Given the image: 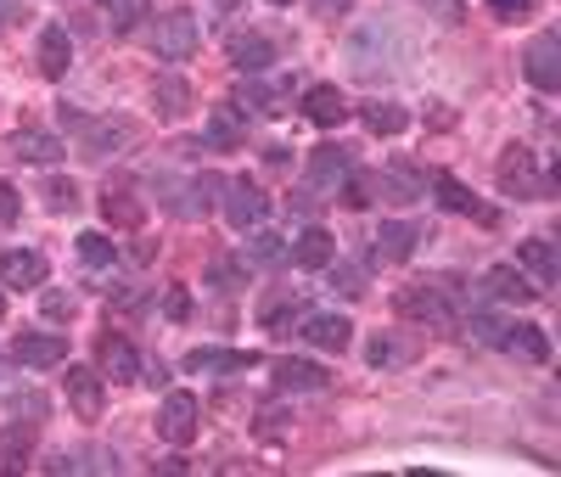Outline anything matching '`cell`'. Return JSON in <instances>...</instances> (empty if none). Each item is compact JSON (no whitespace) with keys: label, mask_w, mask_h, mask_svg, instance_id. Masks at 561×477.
I'll use <instances>...</instances> for the list:
<instances>
[{"label":"cell","mask_w":561,"mask_h":477,"mask_svg":"<svg viewBox=\"0 0 561 477\" xmlns=\"http://www.w3.org/2000/svg\"><path fill=\"white\" fill-rule=\"evenodd\" d=\"M472 337H483V343H500V337H506V326L494 321V314H477V321H472Z\"/></svg>","instance_id":"obj_41"},{"label":"cell","mask_w":561,"mask_h":477,"mask_svg":"<svg viewBox=\"0 0 561 477\" xmlns=\"http://www.w3.org/2000/svg\"><path fill=\"white\" fill-rule=\"evenodd\" d=\"M68 404L79 410V422H102L107 394H102V376L90 365H68Z\"/></svg>","instance_id":"obj_7"},{"label":"cell","mask_w":561,"mask_h":477,"mask_svg":"<svg viewBox=\"0 0 561 477\" xmlns=\"http://www.w3.org/2000/svg\"><path fill=\"white\" fill-rule=\"evenodd\" d=\"M304 343L326 348V354H343V348L354 343L348 314H309V321H304Z\"/></svg>","instance_id":"obj_14"},{"label":"cell","mask_w":561,"mask_h":477,"mask_svg":"<svg viewBox=\"0 0 561 477\" xmlns=\"http://www.w3.org/2000/svg\"><path fill=\"white\" fill-rule=\"evenodd\" d=\"M163 314H169V321H186V314H191V293H186V286H169V298H163Z\"/></svg>","instance_id":"obj_39"},{"label":"cell","mask_w":561,"mask_h":477,"mask_svg":"<svg viewBox=\"0 0 561 477\" xmlns=\"http://www.w3.org/2000/svg\"><path fill=\"white\" fill-rule=\"evenodd\" d=\"M393 304H399V314H405V321H421V326H449V298H444V286H426V281H416V286H405V293L399 298H393Z\"/></svg>","instance_id":"obj_2"},{"label":"cell","mask_w":561,"mask_h":477,"mask_svg":"<svg viewBox=\"0 0 561 477\" xmlns=\"http://www.w3.org/2000/svg\"><path fill=\"white\" fill-rule=\"evenodd\" d=\"M79 259H85L90 270H107V265H118V247H113L107 236L90 231V236H79Z\"/></svg>","instance_id":"obj_31"},{"label":"cell","mask_w":561,"mask_h":477,"mask_svg":"<svg viewBox=\"0 0 561 477\" xmlns=\"http://www.w3.org/2000/svg\"><path fill=\"white\" fill-rule=\"evenodd\" d=\"M500 191H506V197H539L534 152H527V146H506L500 152Z\"/></svg>","instance_id":"obj_6"},{"label":"cell","mask_w":561,"mask_h":477,"mask_svg":"<svg viewBox=\"0 0 561 477\" xmlns=\"http://www.w3.org/2000/svg\"><path fill=\"white\" fill-rule=\"evenodd\" d=\"M129 141V124H95L90 130V152H107V146H124Z\"/></svg>","instance_id":"obj_35"},{"label":"cell","mask_w":561,"mask_h":477,"mask_svg":"<svg viewBox=\"0 0 561 477\" xmlns=\"http://www.w3.org/2000/svg\"><path fill=\"white\" fill-rule=\"evenodd\" d=\"M102 214H107V225H118V231H136L146 219V208L136 203V191H129V185H107L102 191Z\"/></svg>","instance_id":"obj_19"},{"label":"cell","mask_w":561,"mask_h":477,"mask_svg":"<svg viewBox=\"0 0 561 477\" xmlns=\"http://www.w3.org/2000/svg\"><path fill=\"white\" fill-rule=\"evenodd\" d=\"M326 275H332V286H337L343 298H359V293H366V275L348 270V265H326Z\"/></svg>","instance_id":"obj_34"},{"label":"cell","mask_w":561,"mask_h":477,"mask_svg":"<svg viewBox=\"0 0 561 477\" xmlns=\"http://www.w3.org/2000/svg\"><path fill=\"white\" fill-rule=\"evenodd\" d=\"M371 365H399V343H393V337H371Z\"/></svg>","instance_id":"obj_38"},{"label":"cell","mask_w":561,"mask_h":477,"mask_svg":"<svg viewBox=\"0 0 561 477\" xmlns=\"http://www.w3.org/2000/svg\"><path fill=\"white\" fill-rule=\"evenodd\" d=\"M17 214H23L17 185H7V180H0V231H7V225H17Z\"/></svg>","instance_id":"obj_37"},{"label":"cell","mask_w":561,"mask_h":477,"mask_svg":"<svg viewBox=\"0 0 561 477\" xmlns=\"http://www.w3.org/2000/svg\"><path fill=\"white\" fill-rule=\"evenodd\" d=\"M332 259H337V242L326 236L320 225H309L298 242H292V265H304V270H326Z\"/></svg>","instance_id":"obj_20"},{"label":"cell","mask_w":561,"mask_h":477,"mask_svg":"<svg viewBox=\"0 0 561 477\" xmlns=\"http://www.w3.org/2000/svg\"><path fill=\"white\" fill-rule=\"evenodd\" d=\"M517 265H522V275L534 281L539 293H545V286H556V275H561V265H556V253H550V242H539V236L517 247Z\"/></svg>","instance_id":"obj_17"},{"label":"cell","mask_w":561,"mask_h":477,"mask_svg":"<svg viewBox=\"0 0 561 477\" xmlns=\"http://www.w3.org/2000/svg\"><path fill=\"white\" fill-rule=\"evenodd\" d=\"M253 365V354H242V348H196V354H186V371H219V376H230V371H247Z\"/></svg>","instance_id":"obj_24"},{"label":"cell","mask_w":561,"mask_h":477,"mask_svg":"<svg viewBox=\"0 0 561 477\" xmlns=\"http://www.w3.org/2000/svg\"><path fill=\"white\" fill-rule=\"evenodd\" d=\"M196 46H203V28H196V12H163L157 23H152V51L163 56V62H186Z\"/></svg>","instance_id":"obj_1"},{"label":"cell","mask_w":561,"mask_h":477,"mask_svg":"<svg viewBox=\"0 0 561 477\" xmlns=\"http://www.w3.org/2000/svg\"><path fill=\"white\" fill-rule=\"evenodd\" d=\"M12 354H17V365H28V371H51V365H62L68 343L51 337V332H23V337L12 343Z\"/></svg>","instance_id":"obj_11"},{"label":"cell","mask_w":561,"mask_h":477,"mask_svg":"<svg viewBox=\"0 0 561 477\" xmlns=\"http://www.w3.org/2000/svg\"><path fill=\"white\" fill-rule=\"evenodd\" d=\"M46 203L74 214V203H79V185H74V180H46Z\"/></svg>","instance_id":"obj_36"},{"label":"cell","mask_w":561,"mask_h":477,"mask_svg":"<svg viewBox=\"0 0 561 477\" xmlns=\"http://www.w3.org/2000/svg\"><path fill=\"white\" fill-rule=\"evenodd\" d=\"M348 164H354V157H348L343 146H320V152L309 157V185H320V191L343 185V180H348Z\"/></svg>","instance_id":"obj_21"},{"label":"cell","mask_w":561,"mask_h":477,"mask_svg":"<svg viewBox=\"0 0 561 477\" xmlns=\"http://www.w3.org/2000/svg\"><path fill=\"white\" fill-rule=\"evenodd\" d=\"M359 118H366L377 136H399L405 124H410V113H405L399 102H366V107H359Z\"/></svg>","instance_id":"obj_28"},{"label":"cell","mask_w":561,"mask_h":477,"mask_svg":"<svg viewBox=\"0 0 561 477\" xmlns=\"http://www.w3.org/2000/svg\"><path fill=\"white\" fill-rule=\"evenodd\" d=\"M157 433H163V443H191V438H196V399H191L186 388H175L169 399H163Z\"/></svg>","instance_id":"obj_4"},{"label":"cell","mask_w":561,"mask_h":477,"mask_svg":"<svg viewBox=\"0 0 561 477\" xmlns=\"http://www.w3.org/2000/svg\"><path fill=\"white\" fill-rule=\"evenodd\" d=\"M230 62H237L242 74L270 68V62H276V40H270V35H253V28H247V35H237V40H230Z\"/></svg>","instance_id":"obj_18"},{"label":"cell","mask_w":561,"mask_h":477,"mask_svg":"<svg viewBox=\"0 0 561 477\" xmlns=\"http://www.w3.org/2000/svg\"><path fill=\"white\" fill-rule=\"evenodd\" d=\"M225 191V219L237 231H258L264 225V214H270V203H264V191L253 185V180H230V185H219Z\"/></svg>","instance_id":"obj_3"},{"label":"cell","mask_w":561,"mask_h":477,"mask_svg":"<svg viewBox=\"0 0 561 477\" xmlns=\"http://www.w3.org/2000/svg\"><path fill=\"white\" fill-rule=\"evenodd\" d=\"M270 376H276V388H286V394H304V388H332V371L315 365V360H276V365H270Z\"/></svg>","instance_id":"obj_12"},{"label":"cell","mask_w":561,"mask_h":477,"mask_svg":"<svg viewBox=\"0 0 561 477\" xmlns=\"http://www.w3.org/2000/svg\"><path fill=\"white\" fill-rule=\"evenodd\" d=\"M214 7H219V12H230V0H214Z\"/></svg>","instance_id":"obj_44"},{"label":"cell","mask_w":561,"mask_h":477,"mask_svg":"<svg viewBox=\"0 0 561 477\" xmlns=\"http://www.w3.org/2000/svg\"><path fill=\"white\" fill-rule=\"evenodd\" d=\"M102 7L113 12V28H118V35H129V28L146 17V0H102Z\"/></svg>","instance_id":"obj_33"},{"label":"cell","mask_w":561,"mask_h":477,"mask_svg":"<svg viewBox=\"0 0 561 477\" xmlns=\"http://www.w3.org/2000/svg\"><path fill=\"white\" fill-rule=\"evenodd\" d=\"M152 102H157V113L163 118H180L186 107H191V90H186V79H157V90H152Z\"/></svg>","instance_id":"obj_30"},{"label":"cell","mask_w":561,"mask_h":477,"mask_svg":"<svg viewBox=\"0 0 561 477\" xmlns=\"http://www.w3.org/2000/svg\"><path fill=\"white\" fill-rule=\"evenodd\" d=\"M500 348H511V354H522V360H534V365H545V360H550V337H545L539 326H506Z\"/></svg>","instance_id":"obj_25"},{"label":"cell","mask_w":561,"mask_h":477,"mask_svg":"<svg viewBox=\"0 0 561 477\" xmlns=\"http://www.w3.org/2000/svg\"><path fill=\"white\" fill-rule=\"evenodd\" d=\"M68 62H74L68 28H46V35H40V74H46V79H62V74H68Z\"/></svg>","instance_id":"obj_22"},{"label":"cell","mask_w":561,"mask_h":477,"mask_svg":"<svg viewBox=\"0 0 561 477\" xmlns=\"http://www.w3.org/2000/svg\"><path fill=\"white\" fill-rule=\"evenodd\" d=\"M488 293H494V298H506V304H534V298H539V286L527 281L522 270L500 265V270H488Z\"/></svg>","instance_id":"obj_23"},{"label":"cell","mask_w":561,"mask_h":477,"mask_svg":"<svg viewBox=\"0 0 561 477\" xmlns=\"http://www.w3.org/2000/svg\"><path fill=\"white\" fill-rule=\"evenodd\" d=\"M28 461H35V433L28 427H0V466L23 472Z\"/></svg>","instance_id":"obj_26"},{"label":"cell","mask_w":561,"mask_h":477,"mask_svg":"<svg viewBox=\"0 0 561 477\" xmlns=\"http://www.w3.org/2000/svg\"><path fill=\"white\" fill-rule=\"evenodd\" d=\"M247 259H253L258 270H276V265L286 259V242H281V236H253V242H247Z\"/></svg>","instance_id":"obj_32"},{"label":"cell","mask_w":561,"mask_h":477,"mask_svg":"<svg viewBox=\"0 0 561 477\" xmlns=\"http://www.w3.org/2000/svg\"><path fill=\"white\" fill-rule=\"evenodd\" d=\"M527 85L534 90H561V40L556 35H539L527 46Z\"/></svg>","instance_id":"obj_8"},{"label":"cell","mask_w":561,"mask_h":477,"mask_svg":"<svg viewBox=\"0 0 561 477\" xmlns=\"http://www.w3.org/2000/svg\"><path fill=\"white\" fill-rule=\"evenodd\" d=\"M488 7H494V17H527L539 0H488Z\"/></svg>","instance_id":"obj_40"},{"label":"cell","mask_w":561,"mask_h":477,"mask_svg":"<svg viewBox=\"0 0 561 477\" xmlns=\"http://www.w3.org/2000/svg\"><path fill=\"white\" fill-rule=\"evenodd\" d=\"M46 314H51V321H74V298H68V293H51V298H46Z\"/></svg>","instance_id":"obj_42"},{"label":"cell","mask_w":561,"mask_h":477,"mask_svg":"<svg viewBox=\"0 0 561 477\" xmlns=\"http://www.w3.org/2000/svg\"><path fill=\"white\" fill-rule=\"evenodd\" d=\"M17 157H28V164H62V141L46 136V130H23L17 136Z\"/></svg>","instance_id":"obj_29"},{"label":"cell","mask_w":561,"mask_h":477,"mask_svg":"<svg viewBox=\"0 0 561 477\" xmlns=\"http://www.w3.org/2000/svg\"><path fill=\"white\" fill-rule=\"evenodd\" d=\"M377 191H382L387 203H416L421 191H426V180H421L416 164H405V157H399V164H387V169L377 175Z\"/></svg>","instance_id":"obj_16"},{"label":"cell","mask_w":561,"mask_h":477,"mask_svg":"<svg viewBox=\"0 0 561 477\" xmlns=\"http://www.w3.org/2000/svg\"><path fill=\"white\" fill-rule=\"evenodd\" d=\"M0 314H7V298H0Z\"/></svg>","instance_id":"obj_46"},{"label":"cell","mask_w":561,"mask_h":477,"mask_svg":"<svg viewBox=\"0 0 561 477\" xmlns=\"http://www.w3.org/2000/svg\"><path fill=\"white\" fill-rule=\"evenodd\" d=\"M309 7H315L320 17H343V12L354 7V0H309Z\"/></svg>","instance_id":"obj_43"},{"label":"cell","mask_w":561,"mask_h":477,"mask_svg":"<svg viewBox=\"0 0 561 477\" xmlns=\"http://www.w3.org/2000/svg\"><path fill=\"white\" fill-rule=\"evenodd\" d=\"M95 360H102V376H113V382H136V376H141L136 343L118 337V332H102V337H95Z\"/></svg>","instance_id":"obj_5"},{"label":"cell","mask_w":561,"mask_h":477,"mask_svg":"<svg viewBox=\"0 0 561 477\" xmlns=\"http://www.w3.org/2000/svg\"><path fill=\"white\" fill-rule=\"evenodd\" d=\"M247 141V124L237 118V107H219L214 118H208V146H219V152H237Z\"/></svg>","instance_id":"obj_27"},{"label":"cell","mask_w":561,"mask_h":477,"mask_svg":"<svg viewBox=\"0 0 561 477\" xmlns=\"http://www.w3.org/2000/svg\"><path fill=\"white\" fill-rule=\"evenodd\" d=\"M304 118L320 124V130H337V124L348 118L343 90H337V85H315V90H304Z\"/></svg>","instance_id":"obj_13"},{"label":"cell","mask_w":561,"mask_h":477,"mask_svg":"<svg viewBox=\"0 0 561 477\" xmlns=\"http://www.w3.org/2000/svg\"><path fill=\"white\" fill-rule=\"evenodd\" d=\"M433 197H438L449 214H467V219H477V225H494V208H483V203H477V191H467L455 175H438Z\"/></svg>","instance_id":"obj_15"},{"label":"cell","mask_w":561,"mask_h":477,"mask_svg":"<svg viewBox=\"0 0 561 477\" xmlns=\"http://www.w3.org/2000/svg\"><path fill=\"white\" fill-rule=\"evenodd\" d=\"M416 242H421V231L410 225V219H382V231H377V265H405L410 253H416Z\"/></svg>","instance_id":"obj_10"},{"label":"cell","mask_w":561,"mask_h":477,"mask_svg":"<svg viewBox=\"0 0 561 477\" xmlns=\"http://www.w3.org/2000/svg\"><path fill=\"white\" fill-rule=\"evenodd\" d=\"M0 281L17 286V293H28V286H46V253H35V247L0 253Z\"/></svg>","instance_id":"obj_9"},{"label":"cell","mask_w":561,"mask_h":477,"mask_svg":"<svg viewBox=\"0 0 561 477\" xmlns=\"http://www.w3.org/2000/svg\"><path fill=\"white\" fill-rule=\"evenodd\" d=\"M270 7H292V0H270Z\"/></svg>","instance_id":"obj_45"}]
</instances>
